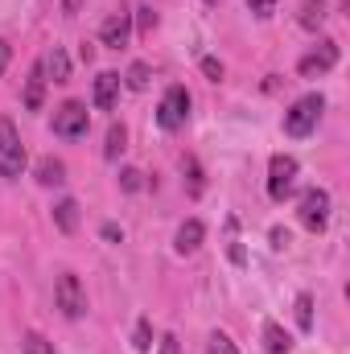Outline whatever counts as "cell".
<instances>
[{
	"label": "cell",
	"mask_w": 350,
	"mask_h": 354,
	"mask_svg": "<svg viewBox=\"0 0 350 354\" xmlns=\"http://www.w3.org/2000/svg\"><path fill=\"white\" fill-rule=\"evenodd\" d=\"M284 243H288V231L276 227V231H272V248H284Z\"/></svg>",
	"instance_id": "1f68e13d"
},
{
	"label": "cell",
	"mask_w": 350,
	"mask_h": 354,
	"mask_svg": "<svg viewBox=\"0 0 350 354\" xmlns=\"http://www.w3.org/2000/svg\"><path fill=\"white\" fill-rule=\"evenodd\" d=\"M120 185H124L128 194H136V189H140V174H136V169H124V174H120Z\"/></svg>",
	"instance_id": "83f0119b"
},
{
	"label": "cell",
	"mask_w": 350,
	"mask_h": 354,
	"mask_svg": "<svg viewBox=\"0 0 350 354\" xmlns=\"http://www.w3.org/2000/svg\"><path fill=\"white\" fill-rule=\"evenodd\" d=\"M248 8L264 21V17H272V12H276V0H248Z\"/></svg>",
	"instance_id": "4316f807"
},
{
	"label": "cell",
	"mask_w": 350,
	"mask_h": 354,
	"mask_svg": "<svg viewBox=\"0 0 350 354\" xmlns=\"http://www.w3.org/2000/svg\"><path fill=\"white\" fill-rule=\"evenodd\" d=\"M181 174H185V185H190V198H202V189H206V177H202L198 157H185V161H181Z\"/></svg>",
	"instance_id": "e0dca14e"
},
{
	"label": "cell",
	"mask_w": 350,
	"mask_h": 354,
	"mask_svg": "<svg viewBox=\"0 0 350 354\" xmlns=\"http://www.w3.org/2000/svg\"><path fill=\"white\" fill-rule=\"evenodd\" d=\"M136 29H140V33H153V29H157V12H153L149 4L136 8Z\"/></svg>",
	"instance_id": "d4e9b609"
},
{
	"label": "cell",
	"mask_w": 350,
	"mask_h": 354,
	"mask_svg": "<svg viewBox=\"0 0 350 354\" xmlns=\"http://www.w3.org/2000/svg\"><path fill=\"white\" fill-rule=\"evenodd\" d=\"M124 140H128L124 124H111V128H107V145H103V157H107V161H116V157L124 153Z\"/></svg>",
	"instance_id": "d6986e66"
},
{
	"label": "cell",
	"mask_w": 350,
	"mask_h": 354,
	"mask_svg": "<svg viewBox=\"0 0 350 354\" xmlns=\"http://www.w3.org/2000/svg\"><path fill=\"white\" fill-rule=\"evenodd\" d=\"M149 79H153V75H149V66H145V62H132V66H128V87H132V91H145V87H149Z\"/></svg>",
	"instance_id": "7402d4cb"
},
{
	"label": "cell",
	"mask_w": 350,
	"mask_h": 354,
	"mask_svg": "<svg viewBox=\"0 0 350 354\" xmlns=\"http://www.w3.org/2000/svg\"><path fill=\"white\" fill-rule=\"evenodd\" d=\"M322 107H326L322 95H305V99H297V103L284 111V132H288V136H309V132L317 128V120H322Z\"/></svg>",
	"instance_id": "6da1fadb"
},
{
	"label": "cell",
	"mask_w": 350,
	"mask_h": 354,
	"mask_svg": "<svg viewBox=\"0 0 350 354\" xmlns=\"http://www.w3.org/2000/svg\"><path fill=\"white\" fill-rule=\"evenodd\" d=\"M79 4H83V0H62V12H66V17H75V12H79Z\"/></svg>",
	"instance_id": "d6a6232c"
},
{
	"label": "cell",
	"mask_w": 350,
	"mask_h": 354,
	"mask_svg": "<svg viewBox=\"0 0 350 354\" xmlns=\"http://www.w3.org/2000/svg\"><path fill=\"white\" fill-rule=\"evenodd\" d=\"M99 41L107 46V50H124L128 41H132V12H111L103 25H99Z\"/></svg>",
	"instance_id": "9c48e42d"
},
{
	"label": "cell",
	"mask_w": 350,
	"mask_h": 354,
	"mask_svg": "<svg viewBox=\"0 0 350 354\" xmlns=\"http://www.w3.org/2000/svg\"><path fill=\"white\" fill-rule=\"evenodd\" d=\"M157 354H181V342H177L174 334H165V338H161V351Z\"/></svg>",
	"instance_id": "f1b7e54d"
},
{
	"label": "cell",
	"mask_w": 350,
	"mask_h": 354,
	"mask_svg": "<svg viewBox=\"0 0 350 354\" xmlns=\"http://www.w3.org/2000/svg\"><path fill=\"white\" fill-rule=\"evenodd\" d=\"M8 58H12V50H8V41H0V75L8 71Z\"/></svg>",
	"instance_id": "4dcf8cb0"
},
{
	"label": "cell",
	"mask_w": 350,
	"mask_h": 354,
	"mask_svg": "<svg viewBox=\"0 0 350 354\" xmlns=\"http://www.w3.org/2000/svg\"><path fill=\"white\" fill-rule=\"evenodd\" d=\"M206 4H219V0H206Z\"/></svg>",
	"instance_id": "836d02e7"
},
{
	"label": "cell",
	"mask_w": 350,
	"mask_h": 354,
	"mask_svg": "<svg viewBox=\"0 0 350 354\" xmlns=\"http://www.w3.org/2000/svg\"><path fill=\"white\" fill-rule=\"evenodd\" d=\"M54 301H58V309H62L71 322H79V317L87 313V292H83V284H79L75 272H62V276H58V284H54Z\"/></svg>",
	"instance_id": "5b68a950"
},
{
	"label": "cell",
	"mask_w": 350,
	"mask_h": 354,
	"mask_svg": "<svg viewBox=\"0 0 350 354\" xmlns=\"http://www.w3.org/2000/svg\"><path fill=\"white\" fill-rule=\"evenodd\" d=\"M21 169H25V145L12 120H0V177H21Z\"/></svg>",
	"instance_id": "277c9868"
},
{
	"label": "cell",
	"mask_w": 350,
	"mask_h": 354,
	"mask_svg": "<svg viewBox=\"0 0 350 354\" xmlns=\"http://www.w3.org/2000/svg\"><path fill=\"white\" fill-rule=\"evenodd\" d=\"M264 346H268V354H288L293 351V338L276 322H264Z\"/></svg>",
	"instance_id": "4fadbf2b"
},
{
	"label": "cell",
	"mask_w": 350,
	"mask_h": 354,
	"mask_svg": "<svg viewBox=\"0 0 350 354\" xmlns=\"http://www.w3.org/2000/svg\"><path fill=\"white\" fill-rule=\"evenodd\" d=\"M54 223H58V231L71 235V231L79 227V202H75V198H62V202L54 206Z\"/></svg>",
	"instance_id": "5bb4252c"
},
{
	"label": "cell",
	"mask_w": 350,
	"mask_h": 354,
	"mask_svg": "<svg viewBox=\"0 0 350 354\" xmlns=\"http://www.w3.org/2000/svg\"><path fill=\"white\" fill-rule=\"evenodd\" d=\"M185 120H190V91L185 87H169L165 95H161L157 124H161L165 132H177V128H185Z\"/></svg>",
	"instance_id": "8992f818"
},
{
	"label": "cell",
	"mask_w": 350,
	"mask_h": 354,
	"mask_svg": "<svg viewBox=\"0 0 350 354\" xmlns=\"http://www.w3.org/2000/svg\"><path fill=\"white\" fill-rule=\"evenodd\" d=\"M116 95H120V75H116V71H103V75L95 79L91 103H95L99 111H111V107H116Z\"/></svg>",
	"instance_id": "30bf717a"
},
{
	"label": "cell",
	"mask_w": 350,
	"mask_h": 354,
	"mask_svg": "<svg viewBox=\"0 0 350 354\" xmlns=\"http://www.w3.org/2000/svg\"><path fill=\"white\" fill-rule=\"evenodd\" d=\"M132 346H136V351H153V326H149L145 317L136 322V334H132Z\"/></svg>",
	"instance_id": "603a6c76"
},
{
	"label": "cell",
	"mask_w": 350,
	"mask_h": 354,
	"mask_svg": "<svg viewBox=\"0 0 350 354\" xmlns=\"http://www.w3.org/2000/svg\"><path fill=\"white\" fill-rule=\"evenodd\" d=\"M334 66H338V46H334V41H322L317 50H309V54L301 58L297 71H301V79H322V75H330Z\"/></svg>",
	"instance_id": "ba28073f"
},
{
	"label": "cell",
	"mask_w": 350,
	"mask_h": 354,
	"mask_svg": "<svg viewBox=\"0 0 350 354\" xmlns=\"http://www.w3.org/2000/svg\"><path fill=\"white\" fill-rule=\"evenodd\" d=\"M120 235H124V231H120V227H116V223H107V227H103V239H107V243H116V239H120Z\"/></svg>",
	"instance_id": "f546056e"
},
{
	"label": "cell",
	"mask_w": 350,
	"mask_h": 354,
	"mask_svg": "<svg viewBox=\"0 0 350 354\" xmlns=\"http://www.w3.org/2000/svg\"><path fill=\"white\" fill-rule=\"evenodd\" d=\"M301 29H317L326 21V0H301Z\"/></svg>",
	"instance_id": "ac0fdd59"
},
{
	"label": "cell",
	"mask_w": 350,
	"mask_h": 354,
	"mask_svg": "<svg viewBox=\"0 0 350 354\" xmlns=\"http://www.w3.org/2000/svg\"><path fill=\"white\" fill-rule=\"evenodd\" d=\"M21 354H54V342H46L37 330H29V334L21 338Z\"/></svg>",
	"instance_id": "ffe728a7"
},
{
	"label": "cell",
	"mask_w": 350,
	"mask_h": 354,
	"mask_svg": "<svg viewBox=\"0 0 350 354\" xmlns=\"http://www.w3.org/2000/svg\"><path fill=\"white\" fill-rule=\"evenodd\" d=\"M202 239H206V227H202L198 218H190V223H181V227H177V235H174V248H177V256H194V252L202 248Z\"/></svg>",
	"instance_id": "8fae6325"
},
{
	"label": "cell",
	"mask_w": 350,
	"mask_h": 354,
	"mask_svg": "<svg viewBox=\"0 0 350 354\" xmlns=\"http://www.w3.org/2000/svg\"><path fill=\"white\" fill-rule=\"evenodd\" d=\"M87 128H91L87 103H79V99H66V103L54 111V136H66V140H75V136H87Z\"/></svg>",
	"instance_id": "3957f363"
},
{
	"label": "cell",
	"mask_w": 350,
	"mask_h": 354,
	"mask_svg": "<svg viewBox=\"0 0 350 354\" xmlns=\"http://www.w3.org/2000/svg\"><path fill=\"white\" fill-rule=\"evenodd\" d=\"M297 326H301V330H313V297H309V292L297 297Z\"/></svg>",
	"instance_id": "44dd1931"
},
{
	"label": "cell",
	"mask_w": 350,
	"mask_h": 354,
	"mask_svg": "<svg viewBox=\"0 0 350 354\" xmlns=\"http://www.w3.org/2000/svg\"><path fill=\"white\" fill-rule=\"evenodd\" d=\"M42 95H46V66L37 62V66L29 71V83H25V107L37 111V107H42Z\"/></svg>",
	"instance_id": "7c38bea8"
},
{
	"label": "cell",
	"mask_w": 350,
	"mask_h": 354,
	"mask_svg": "<svg viewBox=\"0 0 350 354\" xmlns=\"http://www.w3.org/2000/svg\"><path fill=\"white\" fill-rule=\"evenodd\" d=\"M202 75H206L210 83H219V79H223V62H219V58H202Z\"/></svg>",
	"instance_id": "484cf974"
},
{
	"label": "cell",
	"mask_w": 350,
	"mask_h": 354,
	"mask_svg": "<svg viewBox=\"0 0 350 354\" xmlns=\"http://www.w3.org/2000/svg\"><path fill=\"white\" fill-rule=\"evenodd\" d=\"M293 185H297V161L284 157V153H276L272 165H268V198L272 202H284L293 194Z\"/></svg>",
	"instance_id": "52a82bcc"
},
{
	"label": "cell",
	"mask_w": 350,
	"mask_h": 354,
	"mask_svg": "<svg viewBox=\"0 0 350 354\" xmlns=\"http://www.w3.org/2000/svg\"><path fill=\"white\" fill-rule=\"evenodd\" d=\"M42 66L50 71V79H54V83H66V79H71V58H66V54H62L58 46H54V50L46 54V62H42Z\"/></svg>",
	"instance_id": "2e32d148"
},
{
	"label": "cell",
	"mask_w": 350,
	"mask_h": 354,
	"mask_svg": "<svg viewBox=\"0 0 350 354\" xmlns=\"http://www.w3.org/2000/svg\"><path fill=\"white\" fill-rule=\"evenodd\" d=\"M297 214H301V227H305V231L322 235V231L330 227V194H326L322 185L305 189V194H301V206H297Z\"/></svg>",
	"instance_id": "7a4b0ae2"
},
{
	"label": "cell",
	"mask_w": 350,
	"mask_h": 354,
	"mask_svg": "<svg viewBox=\"0 0 350 354\" xmlns=\"http://www.w3.org/2000/svg\"><path fill=\"white\" fill-rule=\"evenodd\" d=\"M37 181H42V185H62V181H66V165H62L58 157H42V161H37Z\"/></svg>",
	"instance_id": "9a60e30c"
},
{
	"label": "cell",
	"mask_w": 350,
	"mask_h": 354,
	"mask_svg": "<svg viewBox=\"0 0 350 354\" xmlns=\"http://www.w3.org/2000/svg\"><path fill=\"white\" fill-rule=\"evenodd\" d=\"M206 354H239V351H235V342H231L227 334H219V330H214V334H210V342H206Z\"/></svg>",
	"instance_id": "cb8c5ba5"
}]
</instances>
